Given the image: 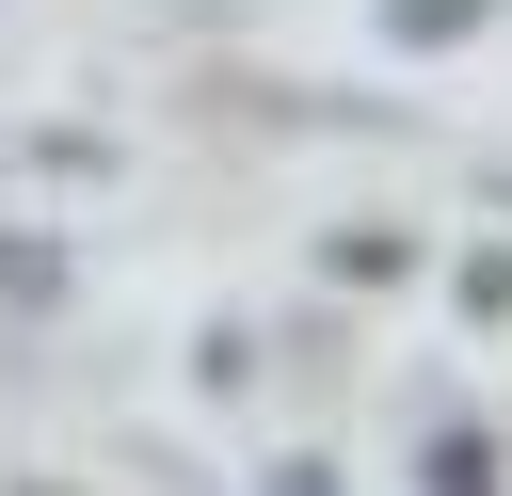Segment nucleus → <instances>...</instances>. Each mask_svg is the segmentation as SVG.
<instances>
[{"label":"nucleus","instance_id":"f257e3e1","mask_svg":"<svg viewBox=\"0 0 512 496\" xmlns=\"http://www.w3.org/2000/svg\"><path fill=\"white\" fill-rule=\"evenodd\" d=\"M64 288H80V272H64V240H32V224H16V240H0V304H64Z\"/></svg>","mask_w":512,"mask_h":496},{"label":"nucleus","instance_id":"f03ea898","mask_svg":"<svg viewBox=\"0 0 512 496\" xmlns=\"http://www.w3.org/2000/svg\"><path fill=\"white\" fill-rule=\"evenodd\" d=\"M384 32H400V48H464V32H480V0H384Z\"/></svg>","mask_w":512,"mask_h":496}]
</instances>
